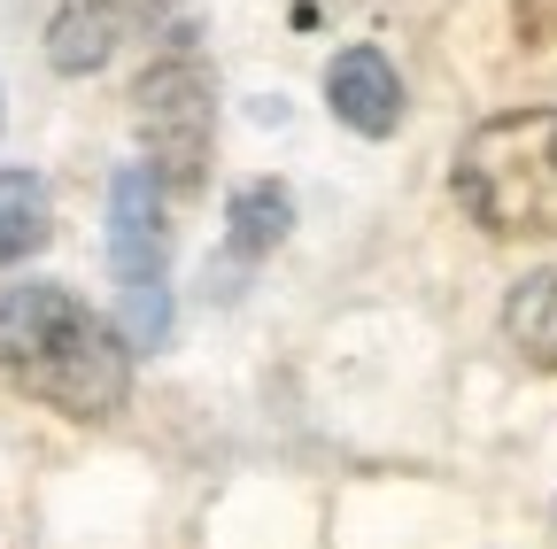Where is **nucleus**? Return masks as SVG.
Listing matches in <instances>:
<instances>
[{
  "mask_svg": "<svg viewBox=\"0 0 557 549\" xmlns=\"http://www.w3.org/2000/svg\"><path fill=\"white\" fill-rule=\"evenodd\" d=\"M287 225H295V201H287V186L256 178V186H240V194H233V255H240V263L271 255L278 240H287Z\"/></svg>",
  "mask_w": 557,
  "mask_h": 549,
  "instance_id": "obj_8",
  "label": "nucleus"
},
{
  "mask_svg": "<svg viewBox=\"0 0 557 549\" xmlns=\"http://www.w3.org/2000/svg\"><path fill=\"white\" fill-rule=\"evenodd\" d=\"M325 101L348 132H364V140H387V132L403 124V78H395V62L380 47H348L333 54V71H325Z\"/></svg>",
  "mask_w": 557,
  "mask_h": 549,
  "instance_id": "obj_5",
  "label": "nucleus"
},
{
  "mask_svg": "<svg viewBox=\"0 0 557 549\" xmlns=\"http://www.w3.org/2000/svg\"><path fill=\"white\" fill-rule=\"evenodd\" d=\"M32 248H47V186L0 171V263H24Z\"/></svg>",
  "mask_w": 557,
  "mask_h": 549,
  "instance_id": "obj_9",
  "label": "nucleus"
},
{
  "mask_svg": "<svg viewBox=\"0 0 557 549\" xmlns=\"http://www.w3.org/2000/svg\"><path fill=\"white\" fill-rule=\"evenodd\" d=\"M109 263H116V302H124V340L163 349L171 340V233H163V194L156 171H116L109 186Z\"/></svg>",
  "mask_w": 557,
  "mask_h": 549,
  "instance_id": "obj_3",
  "label": "nucleus"
},
{
  "mask_svg": "<svg viewBox=\"0 0 557 549\" xmlns=\"http://www.w3.org/2000/svg\"><path fill=\"white\" fill-rule=\"evenodd\" d=\"M457 201L504 240L557 233V109L487 116L457 155Z\"/></svg>",
  "mask_w": 557,
  "mask_h": 549,
  "instance_id": "obj_2",
  "label": "nucleus"
},
{
  "mask_svg": "<svg viewBox=\"0 0 557 549\" xmlns=\"http://www.w3.org/2000/svg\"><path fill=\"white\" fill-rule=\"evenodd\" d=\"M139 0H54V24H47V54L54 71H101V62L116 54V39L132 32Z\"/></svg>",
  "mask_w": 557,
  "mask_h": 549,
  "instance_id": "obj_6",
  "label": "nucleus"
},
{
  "mask_svg": "<svg viewBox=\"0 0 557 549\" xmlns=\"http://www.w3.org/2000/svg\"><path fill=\"white\" fill-rule=\"evenodd\" d=\"M504 333H511V349H519L527 364L557 372V263L511 287V302H504Z\"/></svg>",
  "mask_w": 557,
  "mask_h": 549,
  "instance_id": "obj_7",
  "label": "nucleus"
},
{
  "mask_svg": "<svg viewBox=\"0 0 557 549\" xmlns=\"http://www.w3.org/2000/svg\"><path fill=\"white\" fill-rule=\"evenodd\" d=\"M132 101H139V132H148V155H156V186L194 194L209 163V78L186 54H171L139 78Z\"/></svg>",
  "mask_w": 557,
  "mask_h": 549,
  "instance_id": "obj_4",
  "label": "nucleus"
},
{
  "mask_svg": "<svg viewBox=\"0 0 557 549\" xmlns=\"http://www.w3.org/2000/svg\"><path fill=\"white\" fill-rule=\"evenodd\" d=\"M0 372L62 419H116L132 395V349L62 287L0 295Z\"/></svg>",
  "mask_w": 557,
  "mask_h": 549,
  "instance_id": "obj_1",
  "label": "nucleus"
}]
</instances>
